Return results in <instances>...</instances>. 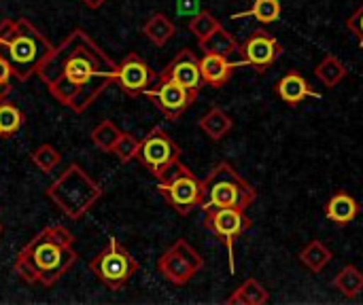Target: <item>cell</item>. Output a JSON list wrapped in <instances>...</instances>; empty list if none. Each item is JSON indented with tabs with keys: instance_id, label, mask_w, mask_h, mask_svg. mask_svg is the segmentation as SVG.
Wrapping results in <instances>:
<instances>
[{
	"instance_id": "cell-1",
	"label": "cell",
	"mask_w": 363,
	"mask_h": 305,
	"mask_svg": "<svg viewBox=\"0 0 363 305\" xmlns=\"http://www.w3.org/2000/svg\"><path fill=\"white\" fill-rule=\"evenodd\" d=\"M36 74L60 104L85 113L115 83L117 64L85 30L77 28L45 55Z\"/></svg>"
},
{
	"instance_id": "cell-2",
	"label": "cell",
	"mask_w": 363,
	"mask_h": 305,
	"mask_svg": "<svg viewBox=\"0 0 363 305\" xmlns=\"http://www.w3.org/2000/svg\"><path fill=\"white\" fill-rule=\"evenodd\" d=\"M74 263V236L62 225H49L17 253L13 272L28 284L51 287Z\"/></svg>"
},
{
	"instance_id": "cell-3",
	"label": "cell",
	"mask_w": 363,
	"mask_h": 305,
	"mask_svg": "<svg viewBox=\"0 0 363 305\" xmlns=\"http://www.w3.org/2000/svg\"><path fill=\"white\" fill-rule=\"evenodd\" d=\"M51 42L28 19H2L0 21V53L9 59L13 76L28 81L36 74L38 64L51 51Z\"/></svg>"
},
{
	"instance_id": "cell-4",
	"label": "cell",
	"mask_w": 363,
	"mask_h": 305,
	"mask_svg": "<svg viewBox=\"0 0 363 305\" xmlns=\"http://www.w3.org/2000/svg\"><path fill=\"white\" fill-rule=\"evenodd\" d=\"M47 200L68 219H83L102 197V187L79 166L70 163L47 189Z\"/></svg>"
},
{
	"instance_id": "cell-5",
	"label": "cell",
	"mask_w": 363,
	"mask_h": 305,
	"mask_svg": "<svg viewBox=\"0 0 363 305\" xmlns=\"http://www.w3.org/2000/svg\"><path fill=\"white\" fill-rule=\"evenodd\" d=\"M202 187H204V200L200 206L202 210L208 208L247 210L257 200V189L249 185L228 161L217 163L202 180Z\"/></svg>"
},
{
	"instance_id": "cell-6",
	"label": "cell",
	"mask_w": 363,
	"mask_h": 305,
	"mask_svg": "<svg viewBox=\"0 0 363 305\" xmlns=\"http://www.w3.org/2000/svg\"><path fill=\"white\" fill-rule=\"evenodd\" d=\"M157 191L181 217H187L194 208H200L204 200L202 180L185 163H181V159L157 176Z\"/></svg>"
},
{
	"instance_id": "cell-7",
	"label": "cell",
	"mask_w": 363,
	"mask_h": 305,
	"mask_svg": "<svg viewBox=\"0 0 363 305\" xmlns=\"http://www.w3.org/2000/svg\"><path fill=\"white\" fill-rule=\"evenodd\" d=\"M89 270L102 284L119 291L138 272V261L115 238H108V244L91 259Z\"/></svg>"
},
{
	"instance_id": "cell-8",
	"label": "cell",
	"mask_w": 363,
	"mask_h": 305,
	"mask_svg": "<svg viewBox=\"0 0 363 305\" xmlns=\"http://www.w3.org/2000/svg\"><path fill=\"white\" fill-rule=\"evenodd\" d=\"M204 267V259L200 253L187 242V240H177L160 259H157V270L160 274L174 287L187 284L200 270Z\"/></svg>"
},
{
	"instance_id": "cell-9",
	"label": "cell",
	"mask_w": 363,
	"mask_h": 305,
	"mask_svg": "<svg viewBox=\"0 0 363 305\" xmlns=\"http://www.w3.org/2000/svg\"><path fill=\"white\" fill-rule=\"evenodd\" d=\"M204 227L213 231L228 248V259H230V272H236V261H234V244L236 240L253 227L251 219L245 214V210L238 208H208L204 210Z\"/></svg>"
},
{
	"instance_id": "cell-10",
	"label": "cell",
	"mask_w": 363,
	"mask_h": 305,
	"mask_svg": "<svg viewBox=\"0 0 363 305\" xmlns=\"http://www.w3.org/2000/svg\"><path fill=\"white\" fill-rule=\"evenodd\" d=\"M136 159L157 178L168 166L181 159V146L164 132L162 127H153L138 146Z\"/></svg>"
},
{
	"instance_id": "cell-11",
	"label": "cell",
	"mask_w": 363,
	"mask_h": 305,
	"mask_svg": "<svg viewBox=\"0 0 363 305\" xmlns=\"http://www.w3.org/2000/svg\"><path fill=\"white\" fill-rule=\"evenodd\" d=\"M145 96L160 108V113L168 121H177L198 100V91H191L170 79H157V85H151Z\"/></svg>"
},
{
	"instance_id": "cell-12",
	"label": "cell",
	"mask_w": 363,
	"mask_h": 305,
	"mask_svg": "<svg viewBox=\"0 0 363 305\" xmlns=\"http://www.w3.org/2000/svg\"><path fill=\"white\" fill-rule=\"evenodd\" d=\"M238 53L242 57V64H249L259 72H266L283 53V45L270 32L255 30L238 45Z\"/></svg>"
},
{
	"instance_id": "cell-13",
	"label": "cell",
	"mask_w": 363,
	"mask_h": 305,
	"mask_svg": "<svg viewBox=\"0 0 363 305\" xmlns=\"http://www.w3.org/2000/svg\"><path fill=\"white\" fill-rule=\"evenodd\" d=\"M157 81V74L151 70V66L138 55V53H128L119 64H117V74L115 83L121 87L123 93L138 98L145 96V91Z\"/></svg>"
},
{
	"instance_id": "cell-14",
	"label": "cell",
	"mask_w": 363,
	"mask_h": 305,
	"mask_svg": "<svg viewBox=\"0 0 363 305\" xmlns=\"http://www.w3.org/2000/svg\"><path fill=\"white\" fill-rule=\"evenodd\" d=\"M157 79H170L177 81L179 85L191 89V91H200L202 87V72H200V59L196 57V53L191 49H181L170 62L168 66L157 74Z\"/></svg>"
},
{
	"instance_id": "cell-15",
	"label": "cell",
	"mask_w": 363,
	"mask_h": 305,
	"mask_svg": "<svg viewBox=\"0 0 363 305\" xmlns=\"http://www.w3.org/2000/svg\"><path fill=\"white\" fill-rule=\"evenodd\" d=\"M274 91H277V96H279L285 104H289V106H298V104H302L306 98H321V93L315 91V89L308 85V81H306L300 72H296V70L285 72V74L277 81Z\"/></svg>"
},
{
	"instance_id": "cell-16",
	"label": "cell",
	"mask_w": 363,
	"mask_h": 305,
	"mask_svg": "<svg viewBox=\"0 0 363 305\" xmlns=\"http://www.w3.org/2000/svg\"><path fill=\"white\" fill-rule=\"evenodd\" d=\"M238 68L236 62H230L228 55H217V53H204V57H200V72H202V81L208 87H223L234 70Z\"/></svg>"
},
{
	"instance_id": "cell-17",
	"label": "cell",
	"mask_w": 363,
	"mask_h": 305,
	"mask_svg": "<svg viewBox=\"0 0 363 305\" xmlns=\"http://www.w3.org/2000/svg\"><path fill=\"white\" fill-rule=\"evenodd\" d=\"M359 210H362L359 202L351 193H347V191H336L328 200V204L323 206L325 217L332 223H336L338 227H345V225L353 223L359 217Z\"/></svg>"
},
{
	"instance_id": "cell-18",
	"label": "cell",
	"mask_w": 363,
	"mask_h": 305,
	"mask_svg": "<svg viewBox=\"0 0 363 305\" xmlns=\"http://www.w3.org/2000/svg\"><path fill=\"white\" fill-rule=\"evenodd\" d=\"M234 127V121L230 119L228 113H223L219 106H213L202 119H200V130L215 142L223 140Z\"/></svg>"
},
{
	"instance_id": "cell-19",
	"label": "cell",
	"mask_w": 363,
	"mask_h": 305,
	"mask_svg": "<svg viewBox=\"0 0 363 305\" xmlns=\"http://www.w3.org/2000/svg\"><path fill=\"white\" fill-rule=\"evenodd\" d=\"M270 301V293L266 291V287L255 280V278H249L245 280L230 297H228V304L230 305H264Z\"/></svg>"
},
{
	"instance_id": "cell-20",
	"label": "cell",
	"mask_w": 363,
	"mask_h": 305,
	"mask_svg": "<svg viewBox=\"0 0 363 305\" xmlns=\"http://www.w3.org/2000/svg\"><path fill=\"white\" fill-rule=\"evenodd\" d=\"M177 32V25L172 19H168V15L164 13H153L147 23L143 25V34L155 45V47H164Z\"/></svg>"
},
{
	"instance_id": "cell-21",
	"label": "cell",
	"mask_w": 363,
	"mask_h": 305,
	"mask_svg": "<svg viewBox=\"0 0 363 305\" xmlns=\"http://www.w3.org/2000/svg\"><path fill=\"white\" fill-rule=\"evenodd\" d=\"M332 257H334L332 251H330L321 240L308 242V244L300 251V255H298V259L302 261V265H306L313 274H321V272L330 265Z\"/></svg>"
},
{
	"instance_id": "cell-22",
	"label": "cell",
	"mask_w": 363,
	"mask_h": 305,
	"mask_svg": "<svg viewBox=\"0 0 363 305\" xmlns=\"http://www.w3.org/2000/svg\"><path fill=\"white\" fill-rule=\"evenodd\" d=\"M315 76L325 85V87H336L338 83H342L347 76H349V70L347 66L332 53H328L315 68Z\"/></svg>"
},
{
	"instance_id": "cell-23",
	"label": "cell",
	"mask_w": 363,
	"mask_h": 305,
	"mask_svg": "<svg viewBox=\"0 0 363 305\" xmlns=\"http://www.w3.org/2000/svg\"><path fill=\"white\" fill-rule=\"evenodd\" d=\"M200 49L204 53H217V55H232L238 51V40L234 38L232 32H228L223 25H219L211 36L200 40Z\"/></svg>"
},
{
	"instance_id": "cell-24",
	"label": "cell",
	"mask_w": 363,
	"mask_h": 305,
	"mask_svg": "<svg viewBox=\"0 0 363 305\" xmlns=\"http://www.w3.org/2000/svg\"><path fill=\"white\" fill-rule=\"evenodd\" d=\"M334 287L347 297V299H355L363 291V274L355 265H347L340 270V274L334 278Z\"/></svg>"
},
{
	"instance_id": "cell-25",
	"label": "cell",
	"mask_w": 363,
	"mask_h": 305,
	"mask_svg": "<svg viewBox=\"0 0 363 305\" xmlns=\"http://www.w3.org/2000/svg\"><path fill=\"white\" fill-rule=\"evenodd\" d=\"M283 13V4L281 0H255L253 6L249 11H242V13H236L234 19H240V17H255L259 23H272L281 17Z\"/></svg>"
},
{
	"instance_id": "cell-26",
	"label": "cell",
	"mask_w": 363,
	"mask_h": 305,
	"mask_svg": "<svg viewBox=\"0 0 363 305\" xmlns=\"http://www.w3.org/2000/svg\"><path fill=\"white\" fill-rule=\"evenodd\" d=\"M21 123H23L21 110L13 102H9V100L0 102V138L15 136L19 132Z\"/></svg>"
},
{
	"instance_id": "cell-27",
	"label": "cell",
	"mask_w": 363,
	"mask_h": 305,
	"mask_svg": "<svg viewBox=\"0 0 363 305\" xmlns=\"http://www.w3.org/2000/svg\"><path fill=\"white\" fill-rule=\"evenodd\" d=\"M119 136H121V130L113 123V121H100L96 127H94V132H91V142L100 149V151H104V153H111L113 151V146H115V142L119 140Z\"/></svg>"
},
{
	"instance_id": "cell-28",
	"label": "cell",
	"mask_w": 363,
	"mask_h": 305,
	"mask_svg": "<svg viewBox=\"0 0 363 305\" xmlns=\"http://www.w3.org/2000/svg\"><path fill=\"white\" fill-rule=\"evenodd\" d=\"M219 25H221L219 19H217L211 11H200V13H196V15L189 19V23H187L189 32L198 38V42L204 40L206 36H211Z\"/></svg>"
},
{
	"instance_id": "cell-29",
	"label": "cell",
	"mask_w": 363,
	"mask_h": 305,
	"mask_svg": "<svg viewBox=\"0 0 363 305\" xmlns=\"http://www.w3.org/2000/svg\"><path fill=\"white\" fill-rule=\"evenodd\" d=\"M30 159H32V163H34L40 172L49 174V172H53V170L60 166L62 155H60V151L53 149L51 144H40V146L30 155Z\"/></svg>"
},
{
	"instance_id": "cell-30",
	"label": "cell",
	"mask_w": 363,
	"mask_h": 305,
	"mask_svg": "<svg viewBox=\"0 0 363 305\" xmlns=\"http://www.w3.org/2000/svg\"><path fill=\"white\" fill-rule=\"evenodd\" d=\"M138 146H140V140H138L134 134H125V132H121V136H119V140L115 142V146H113V151H111V153H113L121 163H128V161L136 159Z\"/></svg>"
},
{
	"instance_id": "cell-31",
	"label": "cell",
	"mask_w": 363,
	"mask_h": 305,
	"mask_svg": "<svg viewBox=\"0 0 363 305\" xmlns=\"http://www.w3.org/2000/svg\"><path fill=\"white\" fill-rule=\"evenodd\" d=\"M11 79H13V68L9 59L0 53V102H4L6 96L11 93Z\"/></svg>"
},
{
	"instance_id": "cell-32",
	"label": "cell",
	"mask_w": 363,
	"mask_h": 305,
	"mask_svg": "<svg viewBox=\"0 0 363 305\" xmlns=\"http://www.w3.org/2000/svg\"><path fill=\"white\" fill-rule=\"evenodd\" d=\"M347 28L357 36L359 47H363V2L357 6V11L347 19Z\"/></svg>"
},
{
	"instance_id": "cell-33",
	"label": "cell",
	"mask_w": 363,
	"mask_h": 305,
	"mask_svg": "<svg viewBox=\"0 0 363 305\" xmlns=\"http://www.w3.org/2000/svg\"><path fill=\"white\" fill-rule=\"evenodd\" d=\"M179 13L194 17L196 13H200V2L198 0H179Z\"/></svg>"
},
{
	"instance_id": "cell-34",
	"label": "cell",
	"mask_w": 363,
	"mask_h": 305,
	"mask_svg": "<svg viewBox=\"0 0 363 305\" xmlns=\"http://www.w3.org/2000/svg\"><path fill=\"white\" fill-rule=\"evenodd\" d=\"M87 8H91V11H96V8H100L106 0H81Z\"/></svg>"
},
{
	"instance_id": "cell-35",
	"label": "cell",
	"mask_w": 363,
	"mask_h": 305,
	"mask_svg": "<svg viewBox=\"0 0 363 305\" xmlns=\"http://www.w3.org/2000/svg\"><path fill=\"white\" fill-rule=\"evenodd\" d=\"M0 236H2V223H0Z\"/></svg>"
}]
</instances>
